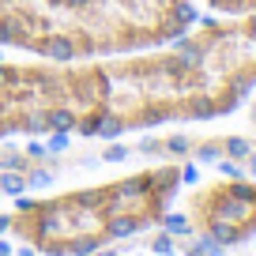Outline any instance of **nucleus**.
Listing matches in <instances>:
<instances>
[{"label": "nucleus", "mask_w": 256, "mask_h": 256, "mask_svg": "<svg viewBox=\"0 0 256 256\" xmlns=\"http://www.w3.org/2000/svg\"><path fill=\"white\" fill-rule=\"evenodd\" d=\"M188 177L192 170L181 158H166L113 181L30 196L8 211V234L38 256H94L158 230Z\"/></svg>", "instance_id": "nucleus-1"}, {"label": "nucleus", "mask_w": 256, "mask_h": 256, "mask_svg": "<svg viewBox=\"0 0 256 256\" xmlns=\"http://www.w3.org/2000/svg\"><path fill=\"white\" fill-rule=\"evenodd\" d=\"M196 26L192 0H0V46L42 60L158 49Z\"/></svg>", "instance_id": "nucleus-2"}, {"label": "nucleus", "mask_w": 256, "mask_h": 256, "mask_svg": "<svg viewBox=\"0 0 256 256\" xmlns=\"http://www.w3.org/2000/svg\"><path fill=\"white\" fill-rule=\"evenodd\" d=\"M106 68V120L98 140H120L162 124H196L234 113L248 98L245 83L208 68L188 49L158 46L140 53L102 56Z\"/></svg>", "instance_id": "nucleus-3"}, {"label": "nucleus", "mask_w": 256, "mask_h": 256, "mask_svg": "<svg viewBox=\"0 0 256 256\" xmlns=\"http://www.w3.org/2000/svg\"><path fill=\"white\" fill-rule=\"evenodd\" d=\"M181 218L188 234L215 248H234L256 238V181L252 177H215L184 196Z\"/></svg>", "instance_id": "nucleus-4"}, {"label": "nucleus", "mask_w": 256, "mask_h": 256, "mask_svg": "<svg viewBox=\"0 0 256 256\" xmlns=\"http://www.w3.org/2000/svg\"><path fill=\"white\" fill-rule=\"evenodd\" d=\"M211 12H218V16L234 19V16H248V12H256V0H204Z\"/></svg>", "instance_id": "nucleus-5"}, {"label": "nucleus", "mask_w": 256, "mask_h": 256, "mask_svg": "<svg viewBox=\"0 0 256 256\" xmlns=\"http://www.w3.org/2000/svg\"><path fill=\"white\" fill-rule=\"evenodd\" d=\"M0 234H8V211H0Z\"/></svg>", "instance_id": "nucleus-6"}]
</instances>
